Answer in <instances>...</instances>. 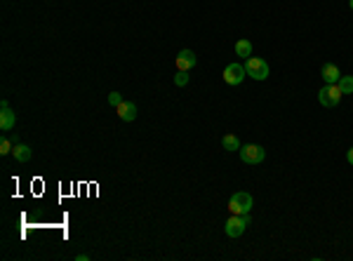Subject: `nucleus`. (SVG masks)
I'll list each match as a JSON object with an SVG mask.
<instances>
[{
	"instance_id": "f257e3e1",
	"label": "nucleus",
	"mask_w": 353,
	"mask_h": 261,
	"mask_svg": "<svg viewBox=\"0 0 353 261\" xmlns=\"http://www.w3.org/2000/svg\"><path fill=\"white\" fill-rule=\"evenodd\" d=\"M250 226V214H231L224 224V233L229 238H240Z\"/></svg>"
},
{
	"instance_id": "f03ea898",
	"label": "nucleus",
	"mask_w": 353,
	"mask_h": 261,
	"mask_svg": "<svg viewBox=\"0 0 353 261\" xmlns=\"http://www.w3.org/2000/svg\"><path fill=\"white\" fill-rule=\"evenodd\" d=\"M341 97H344V92H341L339 83H335V85H325L318 90V101H320V106H325V109H335V106H339Z\"/></svg>"
},
{
	"instance_id": "7ed1b4c3",
	"label": "nucleus",
	"mask_w": 353,
	"mask_h": 261,
	"mask_svg": "<svg viewBox=\"0 0 353 261\" xmlns=\"http://www.w3.org/2000/svg\"><path fill=\"white\" fill-rule=\"evenodd\" d=\"M252 195L245 193V191H238V193H233L231 198H229V212L231 214H250L252 210Z\"/></svg>"
},
{
	"instance_id": "20e7f679",
	"label": "nucleus",
	"mask_w": 353,
	"mask_h": 261,
	"mask_svg": "<svg viewBox=\"0 0 353 261\" xmlns=\"http://www.w3.org/2000/svg\"><path fill=\"white\" fill-rule=\"evenodd\" d=\"M245 71H247V75L255 80L268 78V64L262 59V57H247V59H245Z\"/></svg>"
},
{
	"instance_id": "39448f33",
	"label": "nucleus",
	"mask_w": 353,
	"mask_h": 261,
	"mask_svg": "<svg viewBox=\"0 0 353 261\" xmlns=\"http://www.w3.org/2000/svg\"><path fill=\"white\" fill-rule=\"evenodd\" d=\"M224 83L226 85H231V87H236V85H240L245 78H247V71H245V64H240V61H233V64H229V66L224 68Z\"/></svg>"
},
{
	"instance_id": "423d86ee",
	"label": "nucleus",
	"mask_w": 353,
	"mask_h": 261,
	"mask_svg": "<svg viewBox=\"0 0 353 261\" xmlns=\"http://www.w3.org/2000/svg\"><path fill=\"white\" fill-rule=\"evenodd\" d=\"M264 158H266V151H264L262 146H257V144L240 146V160L245 165H259V163H264Z\"/></svg>"
},
{
	"instance_id": "0eeeda50",
	"label": "nucleus",
	"mask_w": 353,
	"mask_h": 261,
	"mask_svg": "<svg viewBox=\"0 0 353 261\" xmlns=\"http://www.w3.org/2000/svg\"><path fill=\"white\" fill-rule=\"evenodd\" d=\"M14 122H17L14 111L10 109L7 99H3V101H0V129H3V132H10V129H14Z\"/></svg>"
},
{
	"instance_id": "6e6552de",
	"label": "nucleus",
	"mask_w": 353,
	"mask_h": 261,
	"mask_svg": "<svg viewBox=\"0 0 353 261\" xmlns=\"http://www.w3.org/2000/svg\"><path fill=\"white\" fill-rule=\"evenodd\" d=\"M198 64V57L191 52V49H182L176 55V71H191V68Z\"/></svg>"
},
{
	"instance_id": "1a4fd4ad",
	"label": "nucleus",
	"mask_w": 353,
	"mask_h": 261,
	"mask_svg": "<svg viewBox=\"0 0 353 261\" xmlns=\"http://www.w3.org/2000/svg\"><path fill=\"white\" fill-rule=\"evenodd\" d=\"M116 111H118V118H120V120H125V122L137 120V106H134L132 101H122Z\"/></svg>"
},
{
	"instance_id": "9d476101",
	"label": "nucleus",
	"mask_w": 353,
	"mask_h": 261,
	"mask_svg": "<svg viewBox=\"0 0 353 261\" xmlns=\"http://www.w3.org/2000/svg\"><path fill=\"white\" fill-rule=\"evenodd\" d=\"M320 75H323L325 85H335V83H339V78H341L339 68H337L335 64H325V66L320 68Z\"/></svg>"
},
{
	"instance_id": "9b49d317",
	"label": "nucleus",
	"mask_w": 353,
	"mask_h": 261,
	"mask_svg": "<svg viewBox=\"0 0 353 261\" xmlns=\"http://www.w3.org/2000/svg\"><path fill=\"white\" fill-rule=\"evenodd\" d=\"M12 155H14V160L17 163H29L31 158H33V151H31V146H26V144H14V148H12Z\"/></svg>"
},
{
	"instance_id": "f8f14e48",
	"label": "nucleus",
	"mask_w": 353,
	"mask_h": 261,
	"mask_svg": "<svg viewBox=\"0 0 353 261\" xmlns=\"http://www.w3.org/2000/svg\"><path fill=\"white\" fill-rule=\"evenodd\" d=\"M236 55L240 57V59H247V57H252V43H250V40L240 38V40L236 43Z\"/></svg>"
},
{
	"instance_id": "ddd939ff",
	"label": "nucleus",
	"mask_w": 353,
	"mask_h": 261,
	"mask_svg": "<svg viewBox=\"0 0 353 261\" xmlns=\"http://www.w3.org/2000/svg\"><path fill=\"white\" fill-rule=\"evenodd\" d=\"M221 146H224V151H240V141H238L236 134H224Z\"/></svg>"
},
{
	"instance_id": "4468645a",
	"label": "nucleus",
	"mask_w": 353,
	"mask_h": 261,
	"mask_svg": "<svg viewBox=\"0 0 353 261\" xmlns=\"http://www.w3.org/2000/svg\"><path fill=\"white\" fill-rule=\"evenodd\" d=\"M339 87L344 94H353V75H341L339 78Z\"/></svg>"
},
{
	"instance_id": "2eb2a0df",
	"label": "nucleus",
	"mask_w": 353,
	"mask_h": 261,
	"mask_svg": "<svg viewBox=\"0 0 353 261\" xmlns=\"http://www.w3.org/2000/svg\"><path fill=\"white\" fill-rule=\"evenodd\" d=\"M12 148H14V141H10L7 137H3V139H0V155H10V153H12Z\"/></svg>"
},
{
	"instance_id": "dca6fc26",
	"label": "nucleus",
	"mask_w": 353,
	"mask_h": 261,
	"mask_svg": "<svg viewBox=\"0 0 353 261\" xmlns=\"http://www.w3.org/2000/svg\"><path fill=\"white\" fill-rule=\"evenodd\" d=\"M189 71H176L174 75V85L176 87H184V85H189V75H186Z\"/></svg>"
},
{
	"instance_id": "f3484780",
	"label": "nucleus",
	"mask_w": 353,
	"mask_h": 261,
	"mask_svg": "<svg viewBox=\"0 0 353 261\" xmlns=\"http://www.w3.org/2000/svg\"><path fill=\"white\" fill-rule=\"evenodd\" d=\"M109 103L113 106V109H118V106L122 103V94H120V92H111V94H109Z\"/></svg>"
},
{
	"instance_id": "a211bd4d",
	"label": "nucleus",
	"mask_w": 353,
	"mask_h": 261,
	"mask_svg": "<svg viewBox=\"0 0 353 261\" xmlns=\"http://www.w3.org/2000/svg\"><path fill=\"white\" fill-rule=\"evenodd\" d=\"M346 160H348V165H353V146L346 151Z\"/></svg>"
},
{
	"instance_id": "6ab92c4d",
	"label": "nucleus",
	"mask_w": 353,
	"mask_h": 261,
	"mask_svg": "<svg viewBox=\"0 0 353 261\" xmlns=\"http://www.w3.org/2000/svg\"><path fill=\"white\" fill-rule=\"evenodd\" d=\"M87 259H90V254H78L75 256V261H87Z\"/></svg>"
},
{
	"instance_id": "aec40b11",
	"label": "nucleus",
	"mask_w": 353,
	"mask_h": 261,
	"mask_svg": "<svg viewBox=\"0 0 353 261\" xmlns=\"http://www.w3.org/2000/svg\"><path fill=\"white\" fill-rule=\"evenodd\" d=\"M348 7H351V10H353V0H348Z\"/></svg>"
}]
</instances>
